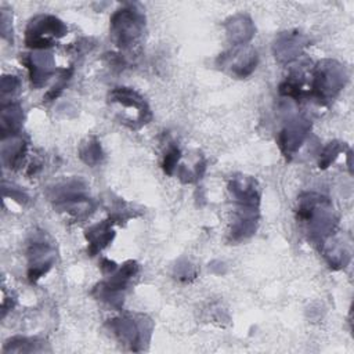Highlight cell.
Returning <instances> with one entry per match:
<instances>
[{
    "label": "cell",
    "instance_id": "6da1fadb",
    "mask_svg": "<svg viewBox=\"0 0 354 354\" xmlns=\"http://www.w3.org/2000/svg\"><path fill=\"white\" fill-rule=\"evenodd\" d=\"M179 159H180V150L177 147H170V150L165 155V159H163V170L167 174H172Z\"/></svg>",
    "mask_w": 354,
    "mask_h": 354
}]
</instances>
